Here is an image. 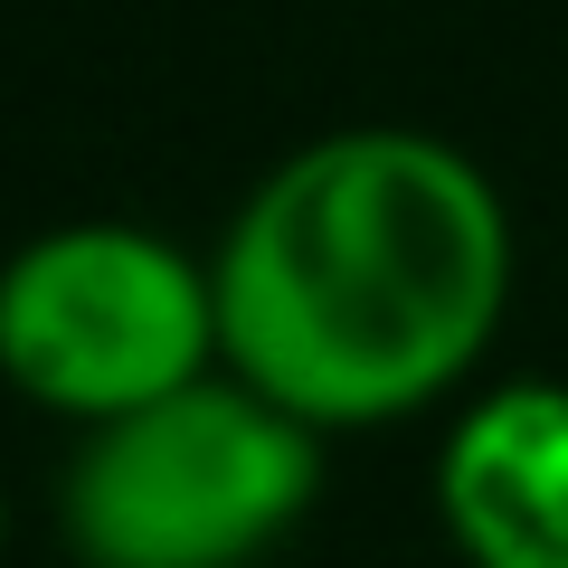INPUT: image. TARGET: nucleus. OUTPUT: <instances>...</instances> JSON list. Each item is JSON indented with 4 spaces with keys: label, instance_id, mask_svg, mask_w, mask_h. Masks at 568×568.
<instances>
[{
    "label": "nucleus",
    "instance_id": "nucleus-3",
    "mask_svg": "<svg viewBox=\"0 0 568 568\" xmlns=\"http://www.w3.org/2000/svg\"><path fill=\"white\" fill-rule=\"evenodd\" d=\"M219 361V275L171 227L58 219L0 256V388L39 417L104 426Z\"/></svg>",
    "mask_w": 568,
    "mask_h": 568
},
{
    "label": "nucleus",
    "instance_id": "nucleus-2",
    "mask_svg": "<svg viewBox=\"0 0 568 568\" xmlns=\"http://www.w3.org/2000/svg\"><path fill=\"white\" fill-rule=\"evenodd\" d=\"M323 426L237 369L77 426L58 540L77 568H265L323 503Z\"/></svg>",
    "mask_w": 568,
    "mask_h": 568
},
{
    "label": "nucleus",
    "instance_id": "nucleus-4",
    "mask_svg": "<svg viewBox=\"0 0 568 568\" xmlns=\"http://www.w3.org/2000/svg\"><path fill=\"white\" fill-rule=\"evenodd\" d=\"M436 530L465 568H568V379L455 398L436 436Z\"/></svg>",
    "mask_w": 568,
    "mask_h": 568
},
{
    "label": "nucleus",
    "instance_id": "nucleus-5",
    "mask_svg": "<svg viewBox=\"0 0 568 568\" xmlns=\"http://www.w3.org/2000/svg\"><path fill=\"white\" fill-rule=\"evenodd\" d=\"M10 530H20V511H10V484H0V559H10Z\"/></svg>",
    "mask_w": 568,
    "mask_h": 568
},
{
    "label": "nucleus",
    "instance_id": "nucleus-1",
    "mask_svg": "<svg viewBox=\"0 0 568 568\" xmlns=\"http://www.w3.org/2000/svg\"><path fill=\"white\" fill-rule=\"evenodd\" d=\"M209 275L237 379L323 436H379L484 379L511 323L521 237L465 142L342 123L294 142L227 209Z\"/></svg>",
    "mask_w": 568,
    "mask_h": 568
},
{
    "label": "nucleus",
    "instance_id": "nucleus-6",
    "mask_svg": "<svg viewBox=\"0 0 568 568\" xmlns=\"http://www.w3.org/2000/svg\"><path fill=\"white\" fill-rule=\"evenodd\" d=\"M446 568H465V559H446Z\"/></svg>",
    "mask_w": 568,
    "mask_h": 568
}]
</instances>
